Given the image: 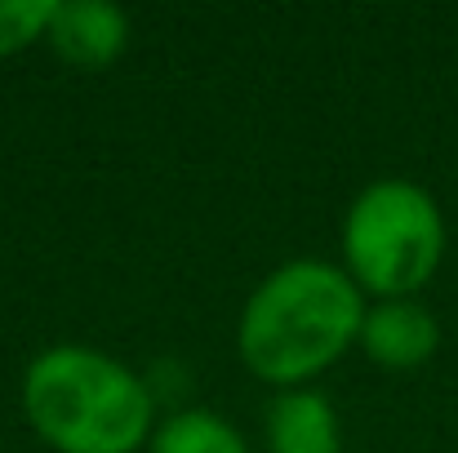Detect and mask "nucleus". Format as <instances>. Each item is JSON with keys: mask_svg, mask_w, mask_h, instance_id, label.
I'll use <instances>...</instances> for the list:
<instances>
[{"mask_svg": "<svg viewBox=\"0 0 458 453\" xmlns=\"http://www.w3.org/2000/svg\"><path fill=\"white\" fill-rule=\"evenodd\" d=\"M365 306L360 285L343 267L325 258L281 263L241 306V365L267 387H303L347 356V347L360 338Z\"/></svg>", "mask_w": 458, "mask_h": 453, "instance_id": "obj_1", "label": "nucleus"}, {"mask_svg": "<svg viewBox=\"0 0 458 453\" xmlns=\"http://www.w3.org/2000/svg\"><path fill=\"white\" fill-rule=\"evenodd\" d=\"M22 414L54 453H139L156 432L148 382L85 342L31 356L22 369Z\"/></svg>", "mask_w": 458, "mask_h": 453, "instance_id": "obj_2", "label": "nucleus"}, {"mask_svg": "<svg viewBox=\"0 0 458 453\" xmlns=\"http://www.w3.org/2000/svg\"><path fill=\"white\" fill-rule=\"evenodd\" d=\"M445 245V214L414 178H374L343 214V272L374 298H419Z\"/></svg>", "mask_w": 458, "mask_h": 453, "instance_id": "obj_3", "label": "nucleus"}, {"mask_svg": "<svg viewBox=\"0 0 458 453\" xmlns=\"http://www.w3.org/2000/svg\"><path fill=\"white\" fill-rule=\"evenodd\" d=\"M45 45L72 71H103L130 45V13L107 0H54Z\"/></svg>", "mask_w": 458, "mask_h": 453, "instance_id": "obj_4", "label": "nucleus"}, {"mask_svg": "<svg viewBox=\"0 0 458 453\" xmlns=\"http://www.w3.org/2000/svg\"><path fill=\"white\" fill-rule=\"evenodd\" d=\"M356 342L378 369H423L441 347V320L419 298H378L365 306Z\"/></svg>", "mask_w": 458, "mask_h": 453, "instance_id": "obj_5", "label": "nucleus"}, {"mask_svg": "<svg viewBox=\"0 0 458 453\" xmlns=\"http://www.w3.org/2000/svg\"><path fill=\"white\" fill-rule=\"evenodd\" d=\"M267 453H343V423L325 391L290 387L267 405Z\"/></svg>", "mask_w": 458, "mask_h": 453, "instance_id": "obj_6", "label": "nucleus"}, {"mask_svg": "<svg viewBox=\"0 0 458 453\" xmlns=\"http://www.w3.org/2000/svg\"><path fill=\"white\" fill-rule=\"evenodd\" d=\"M148 453H250V440L214 409H178L156 423Z\"/></svg>", "mask_w": 458, "mask_h": 453, "instance_id": "obj_7", "label": "nucleus"}, {"mask_svg": "<svg viewBox=\"0 0 458 453\" xmlns=\"http://www.w3.org/2000/svg\"><path fill=\"white\" fill-rule=\"evenodd\" d=\"M54 0H0V58L31 49L49 31Z\"/></svg>", "mask_w": 458, "mask_h": 453, "instance_id": "obj_8", "label": "nucleus"}]
</instances>
